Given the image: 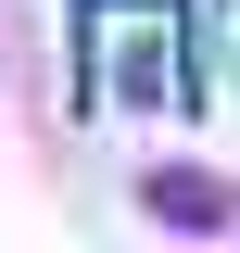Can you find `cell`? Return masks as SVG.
<instances>
[{
  "label": "cell",
  "mask_w": 240,
  "mask_h": 253,
  "mask_svg": "<svg viewBox=\"0 0 240 253\" xmlns=\"http://www.w3.org/2000/svg\"><path fill=\"white\" fill-rule=\"evenodd\" d=\"M139 203H152V215H177V228H228V215H240L228 177H139Z\"/></svg>",
  "instance_id": "2"
},
{
  "label": "cell",
  "mask_w": 240,
  "mask_h": 253,
  "mask_svg": "<svg viewBox=\"0 0 240 253\" xmlns=\"http://www.w3.org/2000/svg\"><path fill=\"white\" fill-rule=\"evenodd\" d=\"M101 51H114V89L177 101V13H164V26H152V13H101Z\"/></svg>",
  "instance_id": "1"
}]
</instances>
